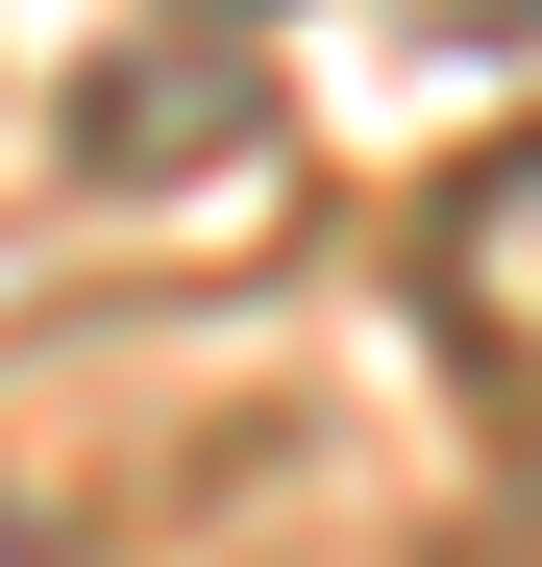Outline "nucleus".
Masks as SVG:
<instances>
[{
    "instance_id": "f03ea898",
    "label": "nucleus",
    "mask_w": 542,
    "mask_h": 567,
    "mask_svg": "<svg viewBox=\"0 0 542 567\" xmlns=\"http://www.w3.org/2000/svg\"><path fill=\"white\" fill-rule=\"evenodd\" d=\"M444 25H542V0H444Z\"/></svg>"
},
{
    "instance_id": "f257e3e1",
    "label": "nucleus",
    "mask_w": 542,
    "mask_h": 567,
    "mask_svg": "<svg viewBox=\"0 0 542 567\" xmlns=\"http://www.w3.org/2000/svg\"><path fill=\"white\" fill-rule=\"evenodd\" d=\"M419 297H444V346H469L493 395L542 420V124L444 173V223H419Z\"/></svg>"
}]
</instances>
